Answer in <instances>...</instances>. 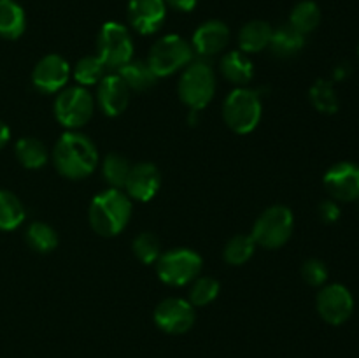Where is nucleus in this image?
Listing matches in <instances>:
<instances>
[{
  "mask_svg": "<svg viewBox=\"0 0 359 358\" xmlns=\"http://www.w3.org/2000/svg\"><path fill=\"white\" fill-rule=\"evenodd\" d=\"M230 42V28L219 20H210L200 25L191 39L193 53L200 58H212L219 55Z\"/></svg>",
  "mask_w": 359,
  "mask_h": 358,
  "instance_id": "17",
  "label": "nucleus"
},
{
  "mask_svg": "<svg viewBox=\"0 0 359 358\" xmlns=\"http://www.w3.org/2000/svg\"><path fill=\"white\" fill-rule=\"evenodd\" d=\"M55 118L67 130H79L86 125L95 112V98L88 88L65 86L56 93L55 98Z\"/></svg>",
  "mask_w": 359,
  "mask_h": 358,
  "instance_id": "8",
  "label": "nucleus"
},
{
  "mask_svg": "<svg viewBox=\"0 0 359 358\" xmlns=\"http://www.w3.org/2000/svg\"><path fill=\"white\" fill-rule=\"evenodd\" d=\"M179 98L189 111H202L216 95V74L203 60H193L182 69L177 84Z\"/></svg>",
  "mask_w": 359,
  "mask_h": 358,
  "instance_id": "4",
  "label": "nucleus"
},
{
  "mask_svg": "<svg viewBox=\"0 0 359 358\" xmlns=\"http://www.w3.org/2000/svg\"><path fill=\"white\" fill-rule=\"evenodd\" d=\"M27 27L25 11L16 0H0V37L14 39L21 37Z\"/></svg>",
  "mask_w": 359,
  "mask_h": 358,
  "instance_id": "22",
  "label": "nucleus"
},
{
  "mask_svg": "<svg viewBox=\"0 0 359 358\" xmlns=\"http://www.w3.org/2000/svg\"><path fill=\"white\" fill-rule=\"evenodd\" d=\"M25 241L30 246L34 251L37 253H51L58 246V234L51 225L44 223V221H34L28 225L27 232H25Z\"/></svg>",
  "mask_w": 359,
  "mask_h": 358,
  "instance_id": "26",
  "label": "nucleus"
},
{
  "mask_svg": "<svg viewBox=\"0 0 359 358\" xmlns=\"http://www.w3.org/2000/svg\"><path fill=\"white\" fill-rule=\"evenodd\" d=\"M9 139H11L9 126H7L6 123H4L2 119H0V150H2V147L6 146L7 142H9Z\"/></svg>",
  "mask_w": 359,
  "mask_h": 358,
  "instance_id": "36",
  "label": "nucleus"
},
{
  "mask_svg": "<svg viewBox=\"0 0 359 358\" xmlns=\"http://www.w3.org/2000/svg\"><path fill=\"white\" fill-rule=\"evenodd\" d=\"M262 95L249 86H238L228 93L223 104V119L235 133H251L262 121Z\"/></svg>",
  "mask_w": 359,
  "mask_h": 358,
  "instance_id": "3",
  "label": "nucleus"
},
{
  "mask_svg": "<svg viewBox=\"0 0 359 358\" xmlns=\"http://www.w3.org/2000/svg\"><path fill=\"white\" fill-rule=\"evenodd\" d=\"M167 6L163 0H130L128 21L135 32L142 35L156 34L165 23Z\"/></svg>",
  "mask_w": 359,
  "mask_h": 358,
  "instance_id": "16",
  "label": "nucleus"
},
{
  "mask_svg": "<svg viewBox=\"0 0 359 358\" xmlns=\"http://www.w3.org/2000/svg\"><path fill=\"white\" fill-rule=\"evenodd\" d=\"M133 255L140 260L146 265H151V263H156V260L160 258L161 255V244L160 239L156 237L151 232H142V234L137 235L132 242Z\"/></svg>",
  "mask_w": 359,
  "mask_h": 358,
  "instance_id": "32",
  "label": "nucleus"
},
{
  "mask_svg": "<svg viewBox=\"0 0 359 358\" xmlns=\"http://www.w3.org/2000/svg\"><path fill=\"white\" fill-rule=\"evenodd\" d=\"M293 227L294 216L290 207L276 204L259 214L258 220L252 225L251 237L256 246H262L265 249H277L283 248L290 241Z\"/></svg>",
  "mask_w": 359,
  "mask_h": 358,
  "instance_id": "5",
  "label": "nucleus"
},
{
  "mask_svg": "<svg viewBox=\"0 0 359 358\" xmlns=\"http://www.w3.org/2000/svg\"><path fill=\"white\" fill-rule=\"evenodd\" d=\"M161 188V172L151 161H140L132 165L128 179L125 183V193L137 202H149Z\"/></svg>",
  "mask_w": 359,
  "mask_h": 358,
  "instance_id": "15",
  "label": "nucleus"
},
{
  "mask_svg": "<svg viewBox=\"0 0 359 358\" xmlns=\"http://www.w3.org/2000/svg\"><path fill=\"white\" fill-rule=\"evenodd\" d=\"M130 171H132V164L128 158L119 153H109L102 161V175L111 188H125Z\"/></svg>",
  "mask_w": 359,
  "mask_h": 358,
  "instance_id": "29",
  "label": "nucleus"
},
{
  "mask_svg": "<svg viewBox=\"0 0 359 358\" xmlns=\"http://www.w3.org/2000/svg\"><path fill=\"white\" fill-rule=\"evenodd\" d=\"M195 307L188 302V298L168 297L163 298L156 305L153 312V319L158 329L170 336L186 333L195 325Z\"/></svg>",
  "mask_w": 359,
  "mask_h": 358,
  "instance_id": "10",
  "label": "nucleus"
},
{
  "mask_svg": "<svg viewBox=\"0 0 359 358\" xmlns=\"http://www.w3.org/2000/svg\"><path fill=\"white\" fill-rule=\"evenodd\" d=\"M309 98H311L316 111L323 112V114H335L340 107L335 88L326 79H318L312 84L311 91H309Z\"/></svg>",
  "mask_w": 359,
  "mask_h": 358,
  "instance_id": "30",
  "label": "nucleus"
},
{
  "mask_svg": "<svg viewBox=\"0 0 359 358\" xmlns=\"http://www.w3.org/2000/svg\"><path fill=\"white\" fill-rule=\"evenodd\" d=\"M193 55L195 53L191 42L182 39L181 35L168 34L151 46L146 60L156 77H167L189 65L193 62Z\"/></svg>",
  "mask_w": 359,
  "mask_h": 358,
  "instance_id": "6",
  "label": "nucleus"
},
{
  "mask_svg": "<svg viewBox=\"0 0 359 358\" xmlns=\"http://www.w3.org/2000/svg\"><path fill=\"white\" fill-rule=\"evenodd\" d=\"M358 55H359V48H358Z\"/></svg>",
  "mask_w": 359,
  "mask_h": 358,
  "instance_id": "37",
  "label": "nucleus"
},
{
  "mask_svg": "<svg viewBox=\"0 0 359 358\" xmlns=\"http://www.w3.org/2000/svg\"><path fill=\"white\" fill-rule=\"evenodd\" d=\"M132 211V199L123 190L109 188L91 199L88 221L98 235L114 237L126 228Z\"/></svg>",
  "mask_w": 359,
  "mask_h": 358,
  "instance_id": "2",
  "label": "nucleus"
},
{
  "mask_svg": "<svg viewBox=\"0 0 359 358\" xmlns=\"http://www.w3.org/2000/svg\"><path fill=\"white\" fill-rule=\"evenodd\" d=\"M116 72L121 76L130 91H146L151 86L156 84V74L149 67L147 60H135L132 58L128 63L118 69Z\"/></svg>",
  "mask_w": 359,
  "mask_h": 358,
  "instance_id": "21",
  "label": "nucleus"
},
{
  "mask_svg": "<svg viewBox=\"0 0 359 358\" xmlns=\"http://www.w3.org/2000/svg\"><path fill=\"white\" fill-rule=\"evenodd\" d=\"M72 74V67L58 53H49L42 56L34 67L32 83L41 93H58L67 86Z\"/></svg>",
  "mask_w": 359,
  "mask_h": 358,
  "instance_id": "12",
  "label": "nucleus"
},
{
  "mask_svg": "<svg viewBox=\"0 0 359 358\" xmlns=\"http://www.w3.org/2000/svg\"><path fill=\"white\" fill-rule=\"evenodd\" d=\"M156 274L168 286H188L202 274L203 260L189 248H175L161 253L156 260Z\"/></svg>",
  "mask_w": 359,
  "mask_h": 358,
  "instance_id": "7",
  "label": "nucleus"
},
{
  "mask_svg": "<svg viewBox=\"0 0 359 358\" xmlns=\"http://www.w3.org/2000/svg\"><path fill=\"white\" fill-rule=\"evenodd\" d=\"M97 56L105 63L109 72H116L133 58V41L128 28L118 21H109L100 28L97 37Z\"/></svg>",
  "mask_w": 359,
  "mask_h": 358,
  "instance_id": "9",
  "label": "nucleus"
},
{
  "mask_svg": "<svg viewBox=\"0 0 359 358\" xmlns=\"http://www.w3.org/2000/svg\"><path fill=\"white\" fill-rule=\"evenodd\" d=\"M326 192L335 202H354L359 200V165L353 161H339L326 171Z\"/></svg>",
  "mask_w": 359,
  "mask_h": 358,
  "instance_id": "13",
  "label": "nucleus"
},
{
  "mask_svg": "<svg viewBox=\"0 0 359 358\" xmlns=\"http://www.w3.org/2000/svg\"><path fill=\"white\" fill-rule=\"evenodd\" d=\"M305 46V35L294 30L290 23L280 25V27L273 28L272 39H270V51L279 58H291L297 56L298 53L304 49Z\"/></svg>",
  "mask_w": 359,
  "mask_h": 358,
  "instance_id": "19",
  "label": "nucleus"
},
{
  "mask_svg": "<svg viewBox=\"0 0 359 358\" xmlns=\"http://www.w3.org/2000/svg\"><path fill=\"white\" fill-rule=\"evenodd\" d=\"M130 88L118 72L105 74L97 84V105L105 116L116 118L123 114L130 104Z\"/></svg>",
  "mask_w": 359,
  "mask_h": 358,
  "instance_id": "14",
  "label": "nucleus"
},
{
  "mask_svg": "<svg viewBox=\"0 0 359 358\" xmlns=\"http://www.w3.org/2000/svg\"><path fill=\"white\" fill-rule=\"evenodd\" d=\"M14 153H16L18 161L30 171L42 168L49 160V151L46 144L35 137H21L14 146Z\"/></svg>",
  "mask_w": 359,
  "mask_h": 358,
  "instance_id": "23",
  "label": "nucleus"
},
{
  "mask_svg": "<svg viewBox=\"0 0 359 358\" xmlns=\"http://www.w3.org/2000/svg\"><path fill=\"white\" fill-rule=\"evenodd\" d=\"M163 2L167 7L181 11V13H189L196 7V0H163Z\"/></svg>",
  "mask_w": 359,
  "mask_h": 358,
  "instance_id": "35",
  "label": "nucleus"
},
{
  "mask_svg": "<svg viewBox=\"0 0 359 358\" xmlns=\"http://www.w3.org/2000/svg\"><path fill=\"white\" fill-rule=\"evenodd\" d=\"M318 312L328 325H344L353 316L354 297L349 288L340 283L326 284L316 298Z\"/></svg>",
  "mask_w": 359,
  "mask_h": 358,
  "instance_id": "11",
  "label": "nucleus"
},
{
  "mask_svg": "<svg viewBox=\"0 0 359 358\" xmlns=\"http://www.w3.org/2000/svg\"><path fill=\"white\" fill-rule=\"evenodd\" d=\"M256 251V242L251 235L238 234L226 242L223 251V258L228 265H244L252 258Z\"/></svg>",
  "mask_w": 359,
  "mask_h": 358,
  "instance_id": "31",
  "label": "nucleus"
},
{
  "mask_svg": "<svg viewBox=\"0 0 359 358\" xmlns=\"http://www.w3.org/2000/svg\"><path fill=\"white\" fill-rule=\"evenodd\" d=\"M273 28L270 23L262 20H255L245 23L238 32V46L241 51L249 55V53H259L269 48L270 39H272Z\"/></svg>",
  "mask_w": 359,
  "mask_h": 358,
  "instance_id": "20",
  "label": "nucleus"
},
{
  "mask_svg": "<svg viewBox=\"0 0 359 358\" xmlns=\"http://www.w3.org/2000/svg\"><path fill=\"white\" fill-rule=\"evenodd\" d=\"M105 74H109V69L105 63L98 58L97 55H88L77 60L76 65L72 67V77L79 86H93L104 79Z\"/></svg>",
  "mask_w": 359,
  "mask_h": 358,
  "instance_id": "24",
  "label": "nucleus"
},
{
  "mask_svg": "<svg viewBox=\"0 0 359 358\" xmlns=\"http://www.w3.org/2000/svg\"><path fill=\"white\" fill-rule=\"evenodd\" d=\"M25 207L21 200L9 190H0V230H16L25 221Z\"/></svg>",
  "mask_w": 359,
  "mask_h": 358,
  "instance_id": "25",
  "label": "nucleus"
},
{
  "mask_svg": "<svg viewBox=\"0 0 359 358\" xmlns=\"http://www.w3.org/2000/svg\"><path fill=\"white\" fill-rule=\"evenodd\" d=\"M53 164L67 179H84L98 165V151L93 140L77 130H67L55 144Z\"/></svg>",
  "mask_w": 359,
  "mask_h": 358,
  "instance_id": "1",
  "label": "nucleus"
},
{
  "mask_svg": "<svg viewBox=\"0 0 359 358\" xmlns=\"http://www.w3.org/2000/svg\"><path fill=\"white\" fill-rule=\"evenodd\" d=\"M321 21V9L312 0H302L293 7L290 16V25L302 35H307L319 27Z\"/></svg>",
  "mask_w": 359,
  "mask_h": 358,
  "instance_id": "27",
  "label": "nucleus"
},
{
  "mask_svg": "<svg viewBox=\"0 0 359 358\" xmlns=\"http://www.w3.org/2000/svg\"><path fill=\"white\" fill-rule=\"evenodd\" d=\"M328 267L319 258H309L302 265V277L311 286H323L328 281Z\"/></svg>",
  "mask_w": 359,
  "mask_h": 358,
  "instance_id": "33",
  "label": "nucleus"
},
{
  "mask_svg": "<svg viewBox=\"0 0 359 358\" xmlns=\"http://www.w3.org/2000/svg\"><path fill=\"white\" fill-rule=\"evenodd\" d=\"M340 207L339 204L335 202V200H323L321 204H319V218H321L325 223H335V221H339L340 218Z\"/></svg>",
  "mask_w": 359,
  "mask_h": 358,
  "instance_id": "34",
  "label": "nucleus"
},
{
  "mask_svg": "<svg viewBox=\"0 0 359 358\" xmlns=\"http://www.w3.org/2000/svg\"><path fill=\"white\" fill-rule=\"evenodd\" d=\"M188 286V302L193 307H205L212 304L221 291V284L216 277L202 276V274Z\"/></svg>",
  "mask_w": 359,
  "mask_h": 358,
  "instance_id": "28",
  "label": "nucleus"
},
{
  "mask_svg": "<svg viewBox=\"0 0 359 358\" xmlns=\"http://www.w3.org/2000/svg\"><path fill=\"white\" fill-rule=\"evenodd\" d=\"M219 70L228 83L235 86H248L255 77V65L251 58L242 51H228L221 56Z\"/></svg>",
  "mask_w": 359,
  "mask_h": 358,
  "instance_id": "18",
  "label": "nucleus"
}]
</instances>
